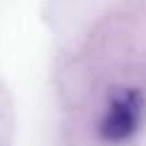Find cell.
<instances>
[{"mask_svg": "<svg viewBox=\"0 0 146 146\" xmlns=\"http://www.w3.org/2000/svg\"><path fill=\"white\" fill-rule=\"evenodd\" d=\"M144 116H146L144 94L135 87H119L110 94L105 112L98 121V137L110 146L125 144L137 137Z\"/></svg>", "mask_w": 146, "mask_h": 146, "instance_id": "6da1fadb", "label": "cell"}]
</instances>
